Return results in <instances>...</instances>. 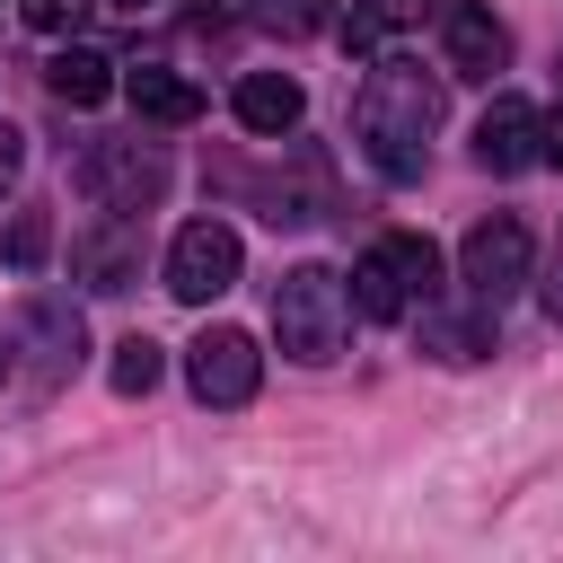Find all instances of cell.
<instances>
[{
	"mask_svg": "<svg viewBox=\"0 0 563 563\" xmlns=\"http://www.w3.org/2000/svg\"><path fill=\"white\" fill-rule=\"evenodd\" d=\"M70 264H79L88 290H132V273H141V229H132V211H106V220L70 246Z\"/></svg>",
	"mask_w": 563,
	"mask_h": 563,
	"instance_id": "9",
	"label": "cell"
},
{
	"mask_svg": "<svg viewBox=\"0 0 563 563\" xmlns=\"http://www.w3.org/2000/svg\"><path fill=\"white\" fill-rule=\"evenodd\" d=\"M352 308H361V317H378V325L413 308V290H405V264L387 255V238H378V246H369V255L352 264Z\"/></svg>",
	"mask_w": 563,
	"mask_h": 563,
	"instance_id": "13",
	"label": "cell"
},
{
	"mask_svg": "<svg viewBox=\"0 0 563 563\" xmlns=\"http://www.w3.org/2000/svg\"><path fill=\"white\" fill-rule=\"evenodd\" d=\"M545 150H554V158H563V114H554V123H545Z\"/></svg>",
	"mask_w": 563,
	"mask_h": 563,
	"instance_id": "23",
	"label": "cell"
},
{
	"mask_svg": "<svg viewBox=\"0 0 563 563\" xmlns=\"http://www.w3.org/2000/svg\"><path fill=\"white\" fill-rule=\"evenodd\" d=\"M440 0H352V18H343V44L352 53H378V35H405V26H422Z\"/></svg>",
	"mask_w": 563,
	"mask_h": 563,
	"instance_id": "14",
	"label": "cell"
},
{
	"mask_svg": "<svg viewBox=\"0 0 563 563\" xmlns=\"http://www.w3.org/2000/svg\"><path fill=\"white\" fill-rule=\"evenodd\" d=\"M273 343H282L299 369L343 361V343H352V290H343L325 264L282 273V282H273Z\"/></svg>",
	"mask_w": 563,
	"mask_h": 563,
	"instance_id": "2",
	"label": "cell"
},
{
	"mask_svg": "<svg viewBox=\"0 0 563 563\" xmlns=\"http://www.w3.org/2000/svg\"><path fill=\"white\" fill-rule=\"evenodd\" d=\"M114 9H150V0H114Z\"/></svg>",
	"mask_w": 563,
	"mask_h": 563,
	"instance_id": "24",
	"label": "cell"
},
{
	"mask_svg": "<svg viewBox=\"0 0 563 563\" xmlns=\"http://www.w3.org/2000/svg\"><path fill=\"white\" fill-rule=\"evenodd\" d=\"M238 264H246V246H238L229 220H185V229L167 238V290H176L185 308L220 299V290L238 282Z\"/></svg>",
	"mask_w": 563,
	"mask_h": 563,
	"instance_id": "4",
	"label": "cell"
},
{
	"mask_svg": "<svg viewBox=\"0 0 563 563\" xmlns=\"http://www.w3.org/2000/svg\"><path fill=\"white\" fill-rule=\"evenodd\" d=\"M123 97H132L150 123H194V114H202V88H194L185 70H158V62L123 70Z\"/></svg>",
	"mask_w": 563,
	"mask_h": 563,
	"instance_id": "11",
	"label": "cell"
},
{
	"mask_svg": "<svg viewBox=\"0 0 563 563\" xmlns=\"http://www.w3.org/2000/svg\"><path fill=\"white\" fill-rule=\"evenodd\" d=\"M422 352H440V361H484V352H493V325H484V317H466V325L422 317Z\"/></svg>",
	"mask_w": 563,
	"mask_h": 563,
	"instance_id": "17",
	"label": "cell"
},
{
	"mask_svg": "<svg viewBox=\"0 0 563 563\" xmlns=\"http://www.w3.org/2000/svg\"><path fill=\"white\" fill-rule=\"evenodd\" d=\"M70 185L97 202V211H150L158 194H167V158L150 150V141H88L79 150V167H70Z\"/></svg>",
	"mask_w": 563,
	"mask_h": 563,
	"instance_id": "3",
	"label": "cell"
},
{
	"mask_svg": "<svg viewBox=\"0 0 563 563\" xmlns=\"http://www.w3.org/2000/svg\"><path fill=\"white\" fill-rule=\"evenodd\" d=\"M440 44H449V70H466V79H493L510 62V26L484 0H449L440 9Z\"/></svg>",
	"mask_w": 563,
	"mask_h": 563,
	"instance_id": "8",
	"label": "cell"
},
{
	"mask_svg": "<svg viewBox=\"0 0 563 563\" xmlns=\"http://www.w3.org/2000/svg\"><path fill=\"white\" fill-rule=\"evenodd\" d=\"M44 255H53V220H44V211H18L9 238H0V264H9V273H35Z\"/></svg>",
	"mask_w": 563,
	"mask_h": 563,
	"instance_id": "16",
	"label": "cell"
},
{
	"mask_svg": "<svg viewBox=\"0 0 563 563\" xmlns=\"http://www.w3.org/2000/svg\"><path fill=\"white\" fill-rule=\"evenodd\" d=\"M545 308L563 317V229H554V255H545Z\"/></svg>",
	"mask_w": 563,
	"mask_h": 563,
	"instance_id": "22",
	"label": "cell"
},
{
	"mask_svg": "<svg viewBox=\"0 0 563 563\" xmlns=\"http://www.w3.org/2000/svg\"><path fill=\"white\" fill-rule=\"evenodd\" d=\"M255 26L264 35H290V44L299 35H325L334 26V0H255Z\"/></svg>",
	"mask_w": 563,
	"mask_h": 563,
	"instance_id": "15",
	"label": "cell"
},
{
	"mask_svg": "<svg viewBox=\"0 0 563 563\" xmlns=\"http://www.w3.org/2000/svg\"><path fill=\"white\" fill-rule=\"evenodd\" d=\"M528 273H537V246H528V229H519L510 211L466 229V246H457V282L475 290V308H501V299H510Z\"/></svg>",
	"mask_w": 563,
	"mask_h": 563,
	"instance_id": "5",
	"label": "cell"
},
{
	"mask_svg": "<svg viewBox=\"0 0 563 563\" xmlns=\"http://www.w3.org/2000/svg\"><path fill=\"white\" fill-rule=\"evenodd\" d=\"M18 158H26V141H18V123L0 114V194H9V176H18Z\"/></svg>",
	"mask_w": 563,
	"mask_h": 563,
	"instance_id": "21",
	"label": "cell"
},
{
	"mask_svg": "<svg viewBox=\"0 0 563 563\" xmlns=\"http://www.w3.org/2000/svg\"><path fill=\"white\" fill-rule=\"evenodd\" d=\"M387 255L405 264V290H413V299H431V290H440V246H431V238H413V229H405V238H387Z\"/></svg>",
	"mask_w": 563,
	"mask_h": 563,
	"instance_id": "19",
	"label": "cell"
},
{
	"mask_svg": "<svg viewBox=\"0 0 563 563\" xmlns=\"http://www.w3.org/2000/svg\"><path fill=\"white\" fill-rule=\"evenodd\" d=\"M18 18H26L35 35H70V26L88 18V0H18Z\"/></svg>",
	"mask_w": 563,
	"mask_h": 563,
	"instance_id": "20",
	"label": "cell"
},
{
	"mask_svg": "<svg viewBox=\"0 0 563 563\" xmlns=\"http://www.w3.org/2000/svg\"><path fill=\"white\" fill-rule=\"evenodd\" d=\"M185 378H194L202 405H246L264 387V352H255L246 325H202L194 352H185Z\"/></svg>",
	"mask_w": 563,
	"mask_h": 563,
	"instance_id": "6",
	"label": "cell"
},
{
	"mask_svg": "<svg viewBox=\"0 0 563 563\" xmlns=\"http://www.w3.org/2000/svg\"><path fill=\"white\" fill-rule=\"evenodd\" d=\"M431 123H440V79H422L413 62H378L369 88H361V150L378 158V176L413 185L422 150H431Z\"/></svg>",
	"mask_w": 563,
	"mask_h": 563,
	"instance_id": "1",
	"label": "cell"
},
{
	"mask_svg": "<svg viewBox=\"0 0 563 563\" xmlns=\"http://www.w3.org/2000/svg\"><path fill=\"white\" fill-rule=\"evenodd\" d=\"M158 369H167V361H158V343H150V334L114 343V396H150V387H158Z\"/></svg>",
	"mask_w": 563,
	"mask_h": 563,
	"instance_id": "18",
	"label": "cell"
},
{
	"mask_svg": "<svg viewBox=\"0 0 563 563\" xmlns=\"http://www.w3.org/2000/svg\"><path fill=\"white\" fill-rule=\"evenodd\" d=\"M229 106H238V123H246L255 141H282V132H290V123L308 114V97H299V79H282V70H246Z\"/></svg>",
	"mask_w": 563,
	"mask_h": 563,
	"instance_id": "10",
	"label": "cell"
},
{
	"mask_svg": "<svg viewBox=\"0 0 563 563\" xmlns=\"http://www.w3.org/2000/svg\"><path fill=\"white\" fill-rule=\"evenodd\" d=\"M0 378H9V352H0Z\"/></svg>",
	"mask_w": 563,
	"mask_h": 563,
	"instance_id": "25",
	"label": "cell"
},
{
	"mask_svg": "<svg viewBox=\"0 0 563 563\" xmlns=\"http://www.w3.org/2000/svg\"><path fill=\"white\" fill-rule=\"evenodd\" d=\"M44 88L62 97V106H106L123 79H114V62L106 53H88V44H70V53H53L44 62Z\"/></svg>",
	"mask_w": 563,
	"mask_h": 563,
	"instance_id": "12",
	"label": "cell"
},
{
	"mask_svg": "<svg viewBox=\"0 0 563 563\" xmlns=\"http://www.w3.org/2000/svg\"><path fill=\"white\" fill-rule=\"evenodd\" d=\"M475 158H484L493 176L537 167V158H545V123H537V106H528V97H493L484 123H475Z\"/></svg>",
	"mask_w": 563,
	"mask_h": 563,
	"instance_id": "7",
	"label": "cell"
}]
</instances>
